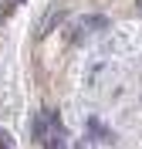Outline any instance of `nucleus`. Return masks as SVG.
I'll return each instance as SVG.
<instances>
[{
    "instance_id": "5",
    "label": "nucleus",
    "mask_w": 142,
    "mask_h": 149,
    "mask_svg": "<svg viewBox=\"0 0 142 149\" xmlns=\"http://www.w3.org/2000/svg\"><path fill=\"white\" fill-rule=\"evenodd\" d=\"M44 149H68L64 146V136H51V139L44 142Z\"/></svg>"
},
{
    "instance_id": "2",
    "label": "nucleus",
    "mask_w": 142,
    "mask_h": 149,
    "mask_svg": "<svg viewBox=\"0 0 142 149\" xmlns=\"http://www.w3.org/2000/svg\"><path fill=\"white\" fill-rule=\"evenodd\" d=\"M30 136H34L41 146L51 139V122H47V115H34V122H30Z\"/></svg>"
},
{
    "instance_id": "4",
    "label": "nucleus",
    "mask_w": 142,
    "mask_h": 149,
    "mask_svg": "<svg viewBox=\"0 0 142 149\" xmlns=\"http://www.w3.org/2000/svg\"><path fill=\"white\" fill-rule=\"evenodd\" d=\"M57 20H64V10H47V17L44 20H41V27H37V37H44L47 34V31H51V27H54V24H57Z\"/></svg>"
},
{
    "instance_id": "3",
    "label": "nucleus",
    "mask_w": 142,
    "mask_h": 149,
    "mask_svg": "<svg viewBox=\"0 0 142 149\" xmlns=\"http://www.w3.org/2000/svg\"><path fill=\"white\" fill-rule=\"evenodd\" d=\"M81 27L85 31H108V17L105 14H88V17H81Z\"/></svg>"
},
{
    "instance_id": "1",
    "label": "nucleus",
    "mask_w": 142,
    "mask_h": 149,
    "mask_svg": "<svg viewBox=\"0 0 142 149\" xmlns=\"http://www.w3.org/2000/svg\"><path fill=\"white\" fill-rule=\"evenodd\" d=\"M85 132H88V139H95V142H112V139H115L112 132L105 129V122H102V119H95V115L85 122Z\"/></svg>"
},
{
    "instance_id": "6",
    "label": "nucleus",
    "mask_w": 142,
    "mask_h": 149,
    "mask_svg": "<svg viewBox=\"0 0 142 149\" xmlns=\"http://www.w3.org/2000/svg\"><path fill=\"white\" fill-rule=\"evenodd\" d=\"M17 3H20V0H10V3H7V10H10V7H17Z\"/></svg>"
}]
</instances>
